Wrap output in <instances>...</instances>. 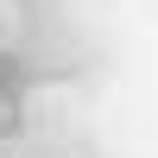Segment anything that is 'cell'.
Returning a JSON list of instances; mask_svg holds the SVG:
<instances>
[{"label": "cell", "instance_id": "obj_1", "mask_svg": "<svg viewBox=\"0 0 158 158\" xmlns=\"http://www.w3.org/2000/svg\"><path fill=\"white\" fill-rule=\"evenodd\" d=\"M19 32H25V6L19 0H0V57L19 44Z\"/></svg>", "mask_w": 158, "mask_h": 158}, {"label": "cell", "instance_id": "obj_2", "mask_svg": "<svg viewBox=\"0 0 158 158\" xmlns=\"http://www.w3.org/2000/svg\"><path fill=\"white\" fill-rule=\"evenodd\" d=\"M6 120H13V108H6V95H0V133H6Z\"/></svg>", "mask_w": 158, "mask_h": 158}]
</instances>
